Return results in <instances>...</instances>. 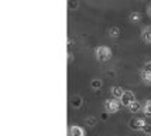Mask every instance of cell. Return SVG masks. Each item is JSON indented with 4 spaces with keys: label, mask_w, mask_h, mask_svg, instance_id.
<instances>
[{
    "label": "cell",
    "mask_w": 151,
    "mask_h": 136,
    "mask_svg": "<svg viewBox=\"0 0 151 136\" xmlns=\"http://www.w3.org/2000/svg\"><path fill=\"white\" fill-rule=\"evenodd\" d=\"M95 55H96L98 61H107L112 57V50L106 45H100L95 50Z\"/></svg>",
    "instance_id": "6da1fadb"
},
{
    "label": "cell",
    "mask_w": 151,
    "mask_h": 136,
    "mask_svg": "<svg viewBox=\"0 0 151 136\" xmlns=\"http://www.w3.org/2000/svg\"><path fill=\"white\" fill-rule=\"evenodd\" d=\"M105 109L107 113H116V112L120 109V102H119L116 98L106 99L105 101Z\"/></svg>",
    "instance_id": "7a4b0ae2"
},
{
    "label": "cell",
    "mask_w": 151,
    "mask_h": 136,
    "mask_svg": "<svg viewBox=\"0 0 151 136\" xmlns=\"http://www.w3.org/2000/svg\"><path fill=\"white\" fill-rule=\"evenodd\" d=\"M129 126L133 130H143V128L145 126V121L143 118H132L129 122Z\"/></svg>",
    "instance_id": "3957f363"
},
{
    "label": "cell",
    "mask_w": 151,
    "mask_h": 136,
    "mask_svg": "<svg viewBox=\"0 0 151 136\" xmlns=\"http://www.w3.org/2000/svg\"><path fill=\"white\" fill-rule=\"evenodd\" d=\"M133 101H136V98H134V94H133L132 91H124L123 97L120 98V102L123 105H126V106H129Z\"/></svg>",
    "instance_id": "277c9868"
},
{
    "label": "cell",
    "mask_w": 151,
    "mask_h": 136,
    "mask_svg": "<svg viewBox=\"0 0 151 136\" xmlns=\"http://www.w3.org/2000/svg\"><path fill=\"white\" fill-rule=\"evenodd\" d=\"M69 136H85V130L79 125H71L69 126Z\"/></svg>",
    "instance_id": "5b68a950"
},
{
    "label": "cell",
    "mask_w": 151,
    "mask_h": 136,
    "mask_svg": "<svg viewBox=\"0 0 151 136\" xmlns=\"http://www.w3.org/2000/svg\"><path fill=\"white\" fill-rule=\"evenodd\" d=\"M110 92H112L113 98H116V99H120V98L123 97V94H124V89L122 88V87H117V85H114L110 88Z\"/></svg>",
    "instance_id": "8992f818"
},
{
    "label": "cell",
    "mask_w": 151,
    "mask_h": 136,
    "mask_svg": "<svg viewBox=\"0 0 151 136\" xmlns=\"http://www.w3.org/2000/svg\"><path fill=\"white\" fill-rule=\"evenodd\" d=\"M82 102H83V99H82V97L79 94H75V95L71 97V105H72L73 108H81Z\"/></svg>",
    "instance_id": "52a82bcc"
},
{
    "label": "cell",
    "mask_w": 151,
    "mask_h": 136,
    "mask_svg": "<svg viewBox=\"0 0 151 136\" xmlns=\"http://www.w3.org/2000/svg\"><path fill=\"white\" fill-rule=\"evenodd\" d=\"M127 109L130 111L132 113H137V112H140V111L143 109V106H141V104H140L137 99H136V101H133L132 104L127 106Z\"/></svg>",
    "instance_id": "ba28073f"
},
{
    "label": "cell",
    "mask_w": 151,
    "mask_h": 136,
    "mask_svg": "<svg viewBox=\"0 0 151 136\" xmlns=\"http://www.w3.org/2000/svg\"><path fill=\"white\" fill-rule=\"evenodd\" d=\"M102 85H103V82H102V79H99V78H95V79L91 81V88H92L93 91H99L102 88Z\"/></svg>",
    "instance_id": "9c48e42d"
},
{
    "label": "cell",
    "mask_w": 151,
    "mask_h": 136,
    "mask_svg": "<svg viewBox=\"0 0 151 136\" xmlns=\"http://www.w3.org/2000/svg\"><path fill=\"white\" fill-rule=\"evenodd\" d=\"M141 36H143V40L145 43H151V27H145L141 33Z\"/></svg>",
    "instance_id": "30bf717a"
},
{
    "label": "cell",
    "mask_w": 151,
    "mask_h": 136,
    "mask_svg": "<svg viewBox=\"0 0 151 136\" xmlns=\"http://www.w3.org/2000/svg\"><path fill=\"white\" fill-rule=\"evenodd\" d=\"M143 111H144V115H145V116L151 118V99L145 101L144 106H143Z\"/></svg>",
    "instance_id": "8fae6325"
},
{
    "label": "cell",
    "mask_w": 151,
    "mask_h": 136,
    "mask_svg": "<svg viewBox=\"0 0 151 136\" xmlns=\"http://www.w3.org/2000/svg\"><path fill=\"white\" fill-rule=\"evenodd\" d=\"M140 75H141V79L147 82V84H151V72H145L144 70L140 72Z\"/></svg>",
    "instance_id": "7c38bea8"
},
{
    "label": "cell",
    "mask_w": 151,
    "mask_h": 136,
    "mask_svg": "<svg viewBox=\"0 0 151 136\" xmlns=\"http://www.w3.org/2000/svg\"><path fill=\"white\" fill-rule=\"evenodd\" d=\"M78 6H79V1H78V0H68V9L75 10V9H78Z\"/></svg>",
    "instance_id": "4fadbf2b"
},
{
    "label": "cell",
    "mask_w": 151,
    "mask_h": 136,
    "mask_svg": "<svg viewBox=\"0 0 151 136\" xmlns=\"http://www.w3.org/2000/svg\"><path fill=\"white\" fill-rule=\"evenodd\" d=\"M130 20H132V23H138L141 20V16H140V13L134 12V13L130 14Z\"/></svg>",
    "instance_id": "5bb4252c"
},
{
    "label": "cell",
    "mask_w": 151,
    "mask_h": 136,
    "mask_svg": "<svg viewBox=\"0 0 151 136\" xmlns=\"http://www.w3.org/2000/svg\"><path fill=\"white\" fill-rule=\"evenodd\" d=\"M85 123L88 125V126H95L96 125V118L95 116H89L85 119Z\"/></svg>",
    "instance_id": "9a60e30c"
},
{
    "label": "cell",
    "mask_w": 151,
    "mask_h": 136,
    "mask_svg": "<svg viewBox=\"0 0 151 136\" xmlns=\"http://www.w3.org/2000/svg\"><path fill=\"white\" fill-rule=\"evenodd\" d=\"M109 33H110L112 37H119V36H120V28H119V27H112V28L109 30Z\"/></svg>",
    "instance_id": "2e32d148"
},
{
    "label": "cell",
    "mask_w": 151,
    "mask_h": 136,
    "mask_svg": "<svg viewBox=\"0 0 151 136\" xmlns=\"http://www.w3.org/2000/svg\"><path fill=\"white\" fill-rule=\"evenodd\" d=\"M143 132H144L147 136H151V125H148V123H145V126L143 128Z\"/></svg>",
    "instance_id": "e0dca14e"
},
{
    "label": "cell",
    "mask_w": 151,
    "mask_h": 136,
    "mask_svg": "<svg viewBox=\"0 0 151 136\" xmlns=\"http://www.w3.org/2000/svg\"><path fill=\"white\" fill-rule=\"evenodd\" d=\"M145 72H151V61H147L144 64V68H143Z\"/></svg>",
    "instance_id": "ac0fdd59"
},
{
    "label": "cell",
    "mask_w": 151,
    "mask_h": 136,
    "mask_svg": "<svg viewBox=\"0 0 151 136\" xmlns=\"http://www.w3.org/2000/svg\"><path fill=\"white\" fill-rule=\"evenodd\" d=\"M68 60H69V63L73 60V55H72V52H68Z\"/></svg>",
    "instance_id": "d6986e66"
}]
</instances>
